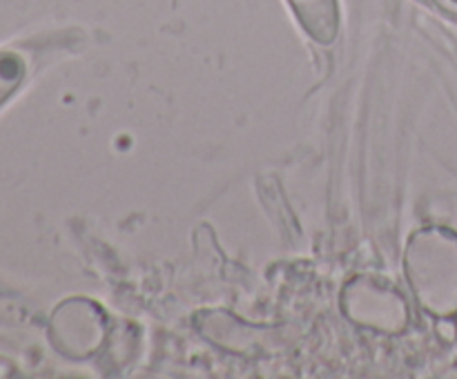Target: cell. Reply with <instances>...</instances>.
<instances>
[{
	"label": "cell",
	"mask_w": 457,
	"mask_h": 379,
	"mask_svg": "<svg viewBox=\"0 0 457 379\" xmlns=\"http://www.w3.org/2000/svg\"><path fill=\"white\" fill-rule=\"evenodd\" d=\"M406 276L418 301L437 317L457 310V236L431 227L411 239L406 248Z\"/></svg>",
	"instance_id": "6da1fadb"
},
{
	"label": "cell",
	"mask_w": 457,
	"mask_h": 379,
	"mask_svg": "<svg viewBox=\"0 0 457 379\" xmlns=\"http://www.w3.org/2000/svg\"><path fill=\"white\" fill-rule=\"evenodd\" d=\"M344 310L355 324L379 333H402L409 324V306L404 297L382 281L360 276L344 290Z\"/></svg>",
	"instance_id": "7a4b0ae2"
},
{
	"label": "cell",
	"mask_w": 457,
	"mask_h": 379,
	"mask_svg": "<svg viewBox=\"0 0 457 379\" xmlns=\"http://www.w3.org/2000/svg\"><path fill=\"white\" fill-rule=\"evenodd\" d=\"M308 34L320 43H333L337 36V4L335 0H290Z\"/></svg>",
	"instance_id": "3957f363"
},
{
	"label": "cell",
	"mask_w": 457,
	"mask_h": 379,
	"mask_svg": "<svg viewBox=\"0 0 457 379\" xmlns=\"http://www.w3.org/2000/svg\"><path fill=\"white\" fill-rule=\"evenodd\" d=\"M25 70L27 62L22 56H18L13 52L0 54V87L9 89L21 83L22 76H25Z\"/></svg>",
	"instance_id": "277c9868"
},
{
	"label": "cell",
	"mask_w": 457,
	"mask_h": 379,
	"mask_svg": "<svg viewBox=\"0 0 457 379\" xmlns=\"http://www.w3.org/2000/svg\"><path fill=\"white\" fill-rule=\"evenodd\" d=\"M446 3H449L451 7H457V0H446Z\"/></svg>",
	"instance_id": "5b68a950"
},
{
	"label": "cell",
	"mask_w": 457,
	"mask_h": 379,
	"mask_svg": "<svg viewBox=\"0 0 457 379\" xmlns=\"http://www.w3.org/2000/svg\"><path fill=\"white\" fill-rule=\"evenodd\" d=\"M0 89H3V87H0Z\"/></svg>",
	"instance_id": "8992f818"
}]
</instances>
